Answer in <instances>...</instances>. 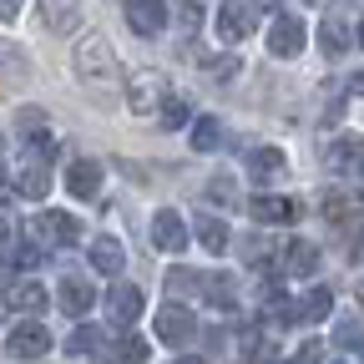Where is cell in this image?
Listing matches in <instances>:
<instances>
[{
	"label": "cell",
	"mask_w": 364,
	"mask_h": 364,
	"mask_svg": "<svg viewBox=\"0 0 364 364\" xmlns=\"http://www.w3.org/2000/svg\"><path fill=\"white\" fill-rule=\"evenodd\" d=\"M71 66H76V76H81V81H91V86H107V91H117V86H122V71H117V56H112V41H107V36H97V31H91V36L76 46Z\"/></svg>",
	"instance_id": "obj_1"
},
{
	"label": "cell",
	"mask_w": 364,
	"mask_h": 364,
	"mask_svg": "<svg viewBox=\"0 0 364 364\" xmlns=\"http://www.w3.org/2000/svg\"><path fill=\"white\" fill-rule=\"evenodd\" d=\"M167 97H172V91H167V76H162V71H136V76L127 81V107H132L136 117L157 112Z\"/></svg>",
	"instance_id": "obj_2"
},
{
	"label": "cell",
	"mask_w": 364,
	"mask_h": 364,
	"mask_svg": "<svg viewBox=\"0 0 364 364\" xmlns=\"http://www.w3.org/2000/svg\"><path fill=\"white\" fill-rule=\"evenodd\" d=\"M31 233H36V243H46V248H66V243H76V238H81V223H76L71 213L46 208L41 218H31Z\"/></svg>",
	"instance_id": "obj_3"
},
{
	"label": "cell",
	"mask_w": 364,
	"mask_h": 364,
	"mask_svg": "<svg viewBox=\"0 0 364 364\" xmlns=\"http://www.w3.org/2000/svg\"><path fill=\"white\" fill-rule=\"evenodd\" d=\"M157 339H162L167 349H182L188 339H198V318H193V309L162 304V309H157Z\"/></svg>",
	"instance_id": "obj_4"
},
{
	"label": "cell",
	"mask_w": 364,
	"mask_h": 364,
	"mask_svg": "<svg viewBox=\"0 0 364 364\" xmlns=\"http://www.w3.org/2000/svg\"><path fill=\"white\" fill-rule=\"evenodd\" d=\"M46 162H51V157H41V152L26 147V162L16 167V193H21V198L41 203L46 193H51V167H46Z\"/></svg>",
	"instance_id": "obj_5"
},
{
	"label": "cell",
	"mask_w": 364,
	"mask_h": 364,
	"mask_svg": "<svg viewBox=\"0 0 364 364\" xmlns=\"http://www.w3.org/2000/svg\"><path fill=\"white\" fill-rule=\"evenodd\" d=\"M6 354L11 359H46V354H51V334H46V324H36V318L16 324L11 339H6Z\"/></svg>",
	"instance_id": "obj_6"
},
{
	"label": "cell",
	"mask_w": 364,
	"mask_h": 364,
	"mask_svg": "<svg viewBox=\"0 0 364 364\" xmlns=\"http://www.w3.org/2000/svg\"><path fill=\"white\" fill-rule=\"evenodd\" d=\"M304 41H309V31H304L299 16H279V21L268 26V51L279 56V61H294L304 51Z\"/></svg>",
	"instance_id": "obj_7"
},
{
	"label": "cell",
	"mask_w": 364,
	"mask_h": 364,
	"mask_svg": "<svg viewBox=\"0 0 364 364\" xmlns=\"http://www.w3.org/2000/svg\"><path fill=\"white\" fill-rule=\"evenodd\" d=\"M218 36L223 41H248L253 36V6L248 0H223V11H218Z\"/></svg>",
	"instance_id": "obj_8"
},
{
	"label": "cell",
	"mask_w": 364,
	"mask_h": 364,
	"mask_svg": "<svg viewBox=\"0 0 364 364\" xmlns=\"http://www.w3.org/2000/svg\"><path fill=\"white\" fill-rule=\"evenodd\" d=\"M324 162L344 177H354L364 167V136H329V147H324Z\"/></svg>",
	"instance_id": "obj_9"
},
{
	"label": "cell",
	"mask_w": 364,
	"mask_h": 364,
	"mask_svg": "<svg viewBox=\"0 0 364 364\" xmlns=\"http://www.w3.org/2000/svg\"><path fill=\"white\" fill-rule=\"evenodd\" d=\"M56 304H61L71 318H86V314H91V304H97V289H91L81 273H66L61 289H56Z\"/></svg>",
	"instance_id": "obj_10"
},
{
	"label": "cell",
	"mask_w": 364,
	"mask_h": 364,
	"mask_svg": "<svg viewBox=\"0 0 364 364\" xmlns=\"http://www.w3.org/2000/svg\"><path fill=\"white\" fill-rule=\"evenodd\" d=\"M152 243H157L162 253H182V248H188V228H182V213H172V208L152 213Z\"/></svg>",
	"instance_id": "obj_11"
},
{
	"label": "cell",
	"mask_w": 364,
	"mask_h": 364,
	"mask_svg": "<svg viewBox=\"0 0 364 364\" xmlns=\"http://www.w3.org/2000/svg\"><path fill=\"white\" fill-rule=\"evenodd\" d=\"M36 11H41V26L51 36H66L81 21V0H36Z\"/></svg>",
	"instance_id": "obj_12"
},
{
	"label": "cell",
	"mask_w": 364,
	"mask_h": 364,
	"mask_svg": "<svg viewBox=\"0 0 364 364\" xmlns=\"http://www.w3.org/2000/svg\"><path fill=\"white\" fill-rule=\"evenodd\" d=\"M142 309H147V299H142V289H136V284H117V289L107 294L112 324H132V318H142Z\"/></svg>",
	"instance_id": "obj_13"
},
{
	"label": "cell",
	"mask_w": 364,
	"mask_h": 364,
	"mask_svg": "<svg viewBox=\"0 0 364 364\" xmlns=\"http://www.w3.org/2000/svg\"><path fill=\"white\" fill-rule=\"evenodd\" d=\"M66 193H71V198H97V193H102V162L76 157V162L66 167Z\"/></svg>",
	"instance_id": "obj_14"
},
{
	"label": "cell",
	"mask_w": 364,
	"mask_h": 364,
	"mask_svg": "<svg viewBox=\"0 0 364 364\" xmlns=\"http://www.w3.org/2000/svg\"><path fill=\"white\" fill-rule=\"evenodd\" d=\"M279 258H284V273H289V279H314V273H318V248H314L309 238H289V248H284Z\"/></svg>",
	"instance_id": "obj_15"
},
{
	"label": "cell",
	"mask_w": 364,
	"mask_h": 364,
	"mask_svg": "<svg viewBox=\"0 0 364 364\" xmlns=\"http://www.w3.org/2000/svg\"><path fill=\"white\" fill-rule=\"evenodd\" d=\"M243 167H248V177H253V182H273V177L289 167V157H284L279 147H248Z\"/></svg>",
	"instance_id": "obj_16"
},
{
	"label": "cell",
	"mask_w": 364,
	"mask_h": 364,
	"mask_svg": "<svg viewBox=\"0 0 364 364\" xmlns=\"http://www.w3.org/2000/svg\"><path fill=\"white\" fill-rule=\"evenodd\" d=\"M91 268H102V273H122V268H127V248H122V238H112V233L91 238Z\"/></svg>",
	"instance_id": "obj_17"
},
{
	"label": "cell",
	"mask_w": 364,
	"mask_h": 364,
	"mask_svg": "<svg viewBox=\"0 0 364 364\" xmlns=\"http://www.w3.org/2000/svg\"><path fill=\"white\" fill-rule=\"evenodd\" d=\"M248 213H253L258 223H294V218H299V203H294V198H253Z\"/></svg>",
	"instance_id": "obj_18"
},
{
	"label": "cell",
	"mask_w": 364,
	"mask_h": 364,
	"mask_svg": "<svg viewBox=\"0 0 364 364\" xmlns=\"http://www.w3.org/2000/svg\"><path fill=\"white\" fill-rule=\"evenodd\" d=\"M334 314V294L329 289H314V294H304L299 304H294V318L299 324H318V318H329Z\"/></svg>",
	"instance_id": "obj_19"
},
{
	"label": "cell",
	"mask_w": 364,
	"mask_h": 364,
	"mask_svg": "<svg viewBox=\"0 0 364 364\" xmlns=\"http://www.w3.org/2000/svg\"><path fill=\"white\" fill-rule=\"evenodd\" d=\"M203 294H208V304L223 309V314H233V304H238V284L228 279V273H208V279H203Z\"/></svg>",
	"instance_id": "obj_20"
},
{
	"label": "cell",
	"mask_w": 364,
	"mask_h": 364,
	"mask_svg": "<svg viewBox=\"0 0 364 364\" xmlns=\"http://www.w3.org/2000/svg\"><path fill=\"white\" fill-rule=\"evenodd\" d=\"M359 213H364L359 198H349V193H324V218H329L334 228H349Z\"/></svg>",
	"instance_id": "obj_21"
},
{
	"label": "cell",
	"mask_w": 364,
	"mask_h": 364,
	"mask_svg": "<svg viewBox=\"0 0 364 364\" xmlns=\"http://www.w3.org/2000/svg\"><path fill=\"white\" fill-rule=\"evenodd\" d=\"M157 0H127V21H132V31L136 36H157L162 31V21H157Z\"/></svg>",
	"instance_id": "obj_22"
},
{
	"label": "cell",
	"mask_w": 364,
	"mask_h": 364,
	"mask_svg": "<svg viewBox=\"0 0 364 364\" xmlns=\"http://www.w3.org/2000/svg\"><path fill=\"white\" fill-rule=\"evenodd\" d=\"M318 46H324V56H344L349 51V26L339 16H324V26H318Z\"/></svg>",
	"instance_id": "obj_23"
},
{
	"label": "cell",
	"mask_w": 364,
	"mask_h": 364,
	"mask_svg": "<svg viewBox=\"0 0 364 364\" xmlns=\"http://www.w3.org/2000/svg\"><path fill=\"white\" fill-rule=\"evenodd\" d=\"M102 339H107L102 329H91V324H81V329H71V339H66L61 349H66L71 359H86V354H102Z\"/></svg>",
	"instance_id": "obj_24"
},
{
	"label": "cell",
	"mask_w": 364,
	"mask_h": 364,
	"mask_svg": "<svg viewBox=\"0 0 364 364\" xmlns=\"http://www.w3.org/2000/svg\"><path fill=\"white\" fill-rule=\"evenodd\" d=\"M46 299H51V294H46L41 284H16L6 304H11V309H21V314H41V309H46Z\"/></svg>",
	"instance_id": "obj_25"
},
{
	"label": "cell",
	"mask_w": 364,
	"mask_h": 364,
	"mask_svg": "<svg viewBox=\"0 0 364 364\" xmlns=\"http://www.w3.org/2000/svg\"><path fill=\"white\" fill-rule=\"evenodd\" d=\"M193 147L198 152H218L223 147V122L218 117H198L193 122Z\"/></svg>",
	"instance_id": "obj_26"
},
{
	"label": "cell",
	"mask_w": 364,
	"mask_h": 364,
	"mask_svg": "<svg viewBox=\"0 0 364 364\" xmlns=\"http://www.w3.org/2000/svg\"><path fill=\"white\" fill-rule=\"evenodd\" d=\"M198 243H203L208 253H223V248H228V228H223V218H198Z\"/></svg>",
	"instance_id": "obj_27"
},
{
	"label": "cell",
	"mask_w": 364,
	"mask_h": 364,
	"mask_svg": "<svg viewBox=\"0 0 364 364\" xmlns=\"http://www.w3.org/2000/svg\"><path fill=\"white\" fill-rule=\"evenodd\" d=\"M31 66H26V51L21 46H11V41H0V76H11V81H21Z\"/></svg>",
	"instance_id": "obj_28"
},
{
	"label": "cell",
	"mask_w": 364,
	"mask_h": 364,
	"mask_svg": "<svg viewBox=\"0 0 364 364\" xmlns=\"http://www.w3.org/2000/svg\"><path fill=\"white\" fill-rule=\"evenodd\" d=\"M167 289H172V294H193V289H203V273H188V268H172V273H167Z\"/></svg>",
	"instance_id": "obj_29"
},
{
	"label": "cell",
	"mask_w": 364,
	"mask_h": 364,
	"mask_svg": "<svg viewBox=\"0 0 364 364\" xmlns=\"http://www.w3.org/2000/svg\"><path fill=\"white\" fill-rule=\"evenodd\" d=\"M238 354H248V359H258V354H273V344L263 339V329H248V334H243V344H238Z\"/></svg>",
	"instance_id": "obj_30"
},
{
	"label": "cell",
	"mask_w": 364,
	"mask_h": 364,
	"mask_svg": "<svg viewBox=\"0 0 364 364\" xmlns=\"http://www.w3.org/2000/svg\"><path fill=\"white\" fill-rule=\"evenodd\" d=\"M238 66H243L238 56H218V61H208V76H213V81H233Z\"/></svg>",
	"instance_id": "obj_31"
},
{
	"label": "cell",
	"mask_w": 364,
	"mask_h": 364,
	"mask_svg": "<svg viewBox=\"0 0 364 364\" xmlns=\"http://www.w3.org/2000/svg\"><path fill=\"white\" fill-rule=\"evenodd\" d=\"M162 122H167V127H182V122H188V102H182V97L162 102Z\"/></svg>",
	"instance_id": "obj_32"
},
{
	"label": "cell",
	"mask_w": 364,
	"mask_h": 364,
	"mask_svg": "<svg viewBox=\"0 0 364 364\" xmlns=\"http://www.w3.org/2000/svg\"><path fill=\"white\" fill-rule=\"evenodd\" d=\"M177 21L188 26V31H198V26H203V6H198V0H182V6H177Z\"/></svg>",
	"instance_id": "obj_33"
},
{
	"label": "cell",
	"mask_w": 364,
	"mask_h": 364,
	"mask_svg": "<svg viewBox=\"0 0 364 364\" xmlns=\"http://www.w3.org/2000/svg\"><path fill=\"white\" fill-rule=\"evenodd\" d=\"M117 354H122V359H147V354H152V349H147V344H142V339H136V334H127V339H122V344H117Z\"/></svg>",
	"instance_id": "obj_34"
},
{
	"label": "cell",
	"mask_w": 364,
	"mask_h": 364,
	"mask_svg": "<svg viewBox=\"0 0 364 364\" xmlns=\"http://www.w3.org/2000/svg\"><path fill=\"white\" fill-rule=\"evenodd\" d=\"M16 122H21V132H31V136H36V132H46V117H41L36 107H26V112H21Z\"/></svg>",
	"instance_id": "obj_35"
},
{
	"label": "cell",
	"mask_w": 364,
	"mask_h": 364,
	"mask_svg": "<svg viewBox=\"0 0 364 364\" xmlns=\"http://www.w3.org/2000/svg\"><path fill=\"white\" fill-rule=\"evenodd\" d=\"M339 344H344V349H359V344H364L359 324H339Z\"/></svg>",
	"instance_id": "obj_36"
},
{
	"label": "cell",
	"mask_w": 364,
	"mask_h": 364,
	"mask_svg": "<svg viewBox=\"0 0 364 364\" xmlns=\"http://www.w3.org/2000/svg\"><path fill=\"white\" fill-rule=\"evenodd\" d=\"M213 198H218V203H233V182L218 177V182H213Z\"/></svg>",
	"instance_id": "obj_37"
},
{
	"label": "cell",
	"mask_w": 364,
	"mask_h": 364,
	"mask_svg": "<svg viewBox=\"0 0 364 364\" xmlns=\"http://www.w3.org/2000/svg\"><path fill=\"white\" fill-rule=\"evenodd\" d=\"M16 263H21V268H36V263H41V248H31V243H26V248L16 253Z\"/></svg>",
	"instance_id": "obj_38"
},
{
	"label": "cell",
	"mask_w": 364,
	"mask_h": 364,
	"mask_svg": "<svg viewBox=\"0 0 364 364\" xmlns=\"http://www.w3.org/2000/svg\"><path fill=\"white\" fill-rule=\"evenodd\" d=\"M11 238H16V223H11L6 213H0V243H11Z\"/></svg>",
	"instance_id": "obj_39"
},
{
	"label": "cell",
	"mask_w": 364,
	"mask_h": 364,
	"mask_svg": "<svg viewBox=\"0 0 364 364\" xmlns=\"http://www.w3.org/2000/svg\"><path fill=\"white\" fill-rule=\"evenodd\" d=\"M11 16H21V0H0V21H11Z\"/></svg>",
	"instance_id": "obj_40"
},
{
	"label": "cell",
	"mask_w": 364,
	"mask_h": 364,
	"mask_svg": "<svg viewBox=\"0 0 364 364\" xmlns=\"http://www.w3.org/2000/svg\"><path fill=\"white\" fill-rule=\"evenodd\" d=\"M349 91H354V97H364V71H354V81H349Z\"/></svg>",
	"instance_id": "obj_41"
},
{
	"label": "cell",
	"mask_w": 364,
	"mask_h": 364,
	"mask_svg": "<svg viewBox=\"0 0 364 364\" xmlns=\"http://www.w3.org/2000/svg\"><path fill=\"white\" fill-rule=\"evenodd\" d=\"M0 284H11V263H0Z\"/></svg>",
	"instance_id": "obj_42"
},
{
	"label": "cell",
	"mask_w": 364,
	"mask_h": 364,
	"mask_svg": "<svg viewBox=\"0 0 364 364\" xmlns=\"http://www.w3.org/2000/svg\"><path fill=\"white\" fill-rule=\"evenodd\" d=\"M359 41H364V21H359Z\"/></svg>",
	"instance_id": "obj_43"
},
{
	"label": "cell",
	"mask_w": 364,
	"mask_h": 364,
	"mask_svg": "<svg viewBox=\"0 0 364 364\" xmlns=\"http://www.w3.org/2000/svg\"><path fill=\"white\" fill-rule=\"evenodd\" d=\"M359 299H364V284H359Z\"/></svg>",
	"instance_id": "obj_44"
},
{
	"label": "cell",
	"mask_w": 364,
	"mask_h": 364,
	"mask_svg": "<svg viewBox=\"0 0 364 364\" xmlns=\"http://www.w3.org/2000/svg\"><path fill=\"white\" fill-rule=\"evenodd\" d=\"M0 193H6V182H0Z\"/></svg>",
	"instance_id": "obj_45"
},
{
	"label": "cell",
	"mask_w": 364,
	"mask_h": 364,
	"mask_svg": "<svg viewBox=\"0 0 364 364\" xmlns=\"http://www.w3.org/2000/svg\"><path fill=\"white\" fill-rule=\"evenodd\" d=\"M157 6H167V0H157Z\"/></svg>",
	"instance_id": "obj_46"
}]
</instances>
